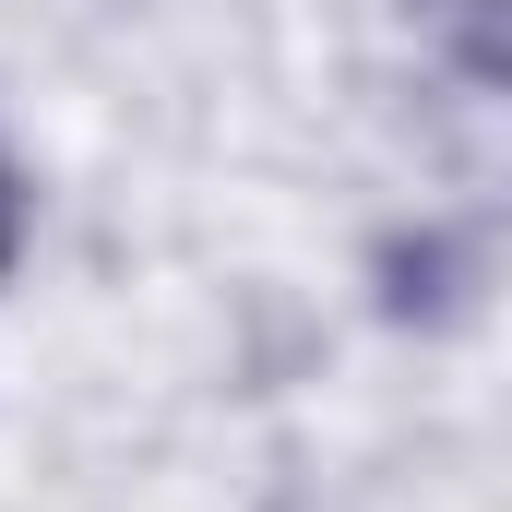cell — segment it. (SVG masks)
Returning a JSON list of instances; mask_svg holds the SVG:
<instances>
[{"instance_id": "cell-3", "label": "cell", "mask_w": 512, "mask_h": 512, "mask_svg": "<svg viewBox=\"0 0 512 512\" xmlns=\"http://www.w3.org/2000/svg\"><path fill=\"white\" fill-rule=\"evenodd\" d=\"M12 251H24V179H12V155H0V274H12Z\"/></svg>"}, {"instance_id": "cell-2", "label": "cell", "mask_w": 512, "mask_h": 512, "mask_svg": "<svg viewBox=\"0 0 512 512\" xmlns=\"http://www.w3.org/2000/svg\"><path fill=\"white\" fill-rule=\"evenodd\" d=\"M453 60H465V84H501L512 48H501V0H453Z\"/></svg>"}, {"instance_id": "cell-1", "label": "cell", "mask_w": 512, "mask_h": 512, "mask_svg": "<svg viewBox=\"0 0 512 512\" xmlns=\"http://www.w3.org/2000/svg\"><path fill=\"white\" fill-rule=\"evenodd\" d=\"M382 310L393 322H417V334H441V322H465L477 310V239H453V227H405V239H382Z\"/></svg>"}]
</instances>
